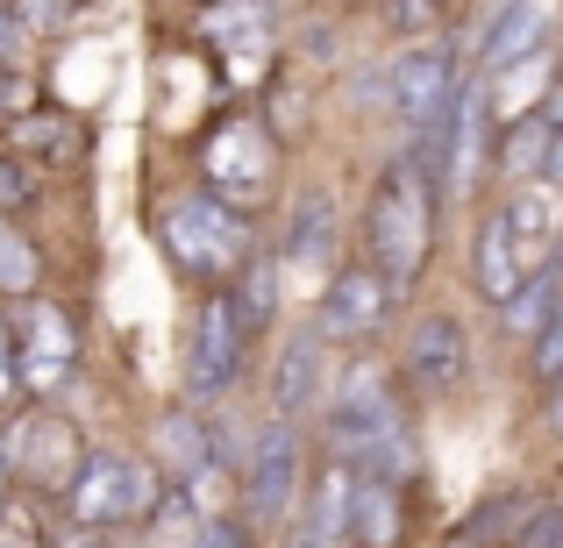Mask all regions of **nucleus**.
I'll use <instances>...</instances> for the list:
<instances>
[{
    "mask_svg": "<svg viewBox=\"0 0 563 548\" xmlns=\"http://www.w3.org/2000/svg\"><path fill=\"white\" fill-rule=\"evenodd\" d=\"M321 441H329L335 456H350L364 478H393V484H407L413 463H421V441H413V427H407V399H399L393 370L378 357H364V349L329 378Z\"/></svg>",
    "mask_w": 563,
    "mask_h": 548,
    "instance_id": "obj_1",
    "label": "nucleus"
},
{
    "mask_svg": "<svg viewBox=\"0 0 563 548\" xmlns=\"http://www.w3.org/2000/svg\"><path fill=\"white\" fill-rule=\"evenodd\" d=\"M435 214H442V192L413 157H393L378 171L372 200H364V264L378 278H393L399 292L428 271V249H435Z\"/></svg>",
    "mask_w": 563,
    "mask_h": 548,
    "instance_id": "obj_2",
    "label": "nucleus"
},
{
    "mask_svg": "<svg viewBox=\"0 0 563 548\" xmlns=\"http://www.w3.org/2000/svg\"><path fill=\"white\" fill-rule=\"evenodd\" d=\"M165 499V470L136 449H86L79 478L65 484V541H108V535H136Z\"/></svg>",
    "mask_w": 563,
    "mask_h": 548,
    "instance_id": "obj_3",
    "label": "nucleus"
},
{
    "mask_svg": "<svg viewBox=\"0 0 563 548\" xmlns=\"http://www.w3.org/2000/svg\"><path fill=\"white\" fill-rule=\"evenodd\" d=\"M157 243L179 264V278H192V286H229L235 264L257 249V228H250V214L235 200H221V192L200 186V192H179V200L165 206Z\"/></svg>",
    "mask_w": 563,
    "mask_h": 548,
    "instance_id": "obj_4",
    "label": "nucleus"
},
{
    "mask_svg": "<svg viewBox=\"0 0 563 548\" xmlns=\"http://www.w3.org/2000/svg\"><path fill=\"white\" fill-rule=\"evenodd\" d=\"M300 492H307V427L272 413L243 456V506L257 527H286L300 513Z\"/></svg>",
    "mask_w": 563,
    "mask_h": 548,
    "instance_id": "obj_5",
    "label": "nucleus"
},
{
    "mask_svg": "<svg viewBox=\"0 0 563 548\" xmlns=\"http://www.w3.org/2000/svg\"><path fill=\"white\" fill-rule=\"evenodd\" d=\"M200 171H207V192H221V200H235L250 214V206L272 192V179H278V143H272V128L250 122V114H229V122L207 136Z\"/></svg>",
    "mask_w": 563,
    "mask_h": 548,
    "instance_id": "obj_6",
    "label": "nucleus"
},
{
    "mask_svg": "<svg viewBox=\"0 0 563 548\" xmlns=\"http://www.w3.org/2000/svg\"><path fill=\"white\" fill-rule=\"evenodd\" d=\"M8 463H14V478L22 484H36V492H51V499H65V484L79 478V456H86V441H79V427L65 421V413H51V406H29V413H14L8 421Z\"/></svg>",
    "mask_w": 563,
    "mask_h": 548,
    "instance_id": "obj_7",
    "label": "nucleus"
},
{
    "mask_svg": "<svg viewBox=\"0 0 563 548\" xmlns=\"http://www.w3.org/2000/svg\"><path fill=\"white\" fill-rule=\"evenodd\" d=\"M243 357H250V343H243V328H235L229 292L207 286L200 321H192V343H186V399L192 406H214V399L243 378Z\"/></svg>",
    "mask_w": 563,
    "mask_h": 548,
    "instance_id": "obj_8",
    "label": "nucleus"
},
{
    "mask_svg": "<svg viewBox=\"0 0 563 548\" xmlns=\"http://www.w3.org/2000/svg\"><path fill=\"white\" fill-rule=\"evenodd\" d=\"M14 328V364H22V392H51L57 378L71 370V357H79V321L65 314L57 300H36V292H22L8 314Z\"/></svg>",
    "mask_w": 563,
    "mask_h": 548,
    "instance_id": "obj_9",
    "label": "nucleus"
},
{
    "mask_svg": "<svg viewBox=\"0 0 563 548\" xmlns=\"http://www.w3.org/2000/svg\"><path fill=\"white\" fill-rule=\"evenodd\" d=\"M151 463L214 513V484H221V470H229L235 456H221V441H214V427H207L200 406H172V413H157V456Z\"/></svg>",
    "mask_w": 563,
    "mask_h": 548,
    "instance_id": "obj_10",
    "label": "nucleus"
},
{
    "mask_svg": "<svg viewBox=\"0 0 563 548\" xmlns=\"http://www.w3.org/2000/svg\"><path fill=\"white\" fill-rule=\"evenodd\" d=\"M399 370H407V384L421 399H450L464 392L471 378V335L456 314H421L407 328V343H399Z\"/></svg>",
    "mask_w": 563,
    "mask_h": 548,
    "instance_id": "obj_11",
    "label": "nucleus"
},
{
    "mask_svg": "<svg viewBox=\"0 0 563 548\" xmlns=\"http://www.w3.org/2000/svg\"><path fill=\"white\" fill-rule=\"evenodd\" d=\"M393 300H399L393 278H378L372 264H350V271H335L329 286H321L314 328L329 335V343H372L385 321H393Z\"/></svg>",
    "mask_w": 563,
    "mask_h": 548,
    "instance_id": "obj_12",
    "label": "nucleus"
},
{
    "mask_svg": "<svg viewBox=\"0 0 563 548\" xmlns=\"http://www.w3.org/2000/svg\"><path fill=\"white\" fill-rule=\"evenodd\" d=\"M329 335L321 328H300L278 343L272 357V384H264V399H272V413H286V421H307V413H321V399H329Z\"/></svg>",
    "mask_w": 563,
    "mask_h": 548,
    "instance_id": "obj_13",
    "label": "nucleus"
},
{
    "mask_svg": "<svg viewBox=\"0 0 563 548\" xmlns=\"http://www.w3.org/2000/svg\"><path fill=\"white\" fill-rule=\"evenodd\" d=\"M350 499H357V463L329 449L314 470H307V492H300V521H292V541H307V548H335V541H350Z\"/></svg>",
    "mask_w": 563,
    "mask_h": 548,
    "instance_id": "obj_14",
    "label": "nucleus"
},
{
    "mask_svg": "<svg viewBox=\"0 0 563 548\" xmlns=\"http://www.w3.org/2000/svg\"><path fill=\"white\" fill-rule=\"evenodd\" d=\"M456 93V57L442 51V43H413L407 57H393V79H385V100H393V114L407 128L435 122L442 108H450Z\"/></svg>",
    "mask_w": 563,
    "mask_h": 548,
    "instance_id": "obj_15",
    "label": "nucleus"
},
{
    "mask_svg": "<svg viewBox=\"0 0 563 548\" xmlns=\"http://www.w3.org/2000/svg\"><path fill=\"white\" fill-rule=\"evenodd\" d=\"M335 243H343L335 200L321 186H307L300 200H292V214H286V243H278V257H286V271H329Z\"/></svg>",
    "mask_w": 563,
    "mask_h": 548,
    "instance_id": "obj_16",
    "label": "nucleus"
},
{
    "mask_svg": "<svg viewBox=\"0 0 563 548\" xmlns=\"http://www.w3.org/2000/svg\"><path fill=\"white\" fill-rule=\"evenodd\" d=\"M542 36H550V0H493L478 36V71H507L514 57L542 51Z\"/></svg>",
    "mask_w": 563,
    "mask_h": 548,
    "instance_id": "obj_17",
    "label": "nucleus"
},
{
    "mask_svg": "<svg viewBox=\"0 0 563 548\" xmlns=\"http://www.w3.org/2000/svg\"><path fill=\"white\" fill-rule=\"evenodd\" d=\"M278 278H286V257L257 243L243 264H235V278L221 286V292H229V306H235V328H243V343H257V335L278 321Z\"/></svg>",
    "mask_w": 563,
    "mask_h": 548,
    "instance_id": "obj_18",
    "label": "nucleus"
},
{
    "mask_svg": "<svg viewBox=\"0 0 563 548\" xmlns=\"http://www.w3.org/2000/svg\"><path fill=\"white\" fill-rule=\"evenodd\" d=\"M521 278H528V264H521V249H514L507 214L493 206V214L478 221V243H471V286H478L485 306H507L514 292H521Z\"/></svg>",
    "mask_w": 563,
    "mask_h": 548,
    "instance_id": "obj_19",
    "label": "nucleus"
},
{
    "mask_svg": "<svg viewBox=\"0 0 563 548\" xmlns=\"http://www.w3.org/2000/svg\"><path fill=\"white\" fill-rule=\"evenodd\" d=\"M200 36L214 43L229 65H235V57L257 65V57H272V8H264V0H207Z\"/></svg>",
    "mask_w": 563,
    "mask_h": 548,
    "instance_id": "obj_20",
    "label": "nucleus"
},
{
    "mask_svg": "<svg viewBox=\"0 0 563 548\" xmlns=\"http://www.w3.org/2000/svg\"><path fill=\"white\" fill-rule=\"evenodd\" d=\"M507 228H514V249H521V264L536 271V264H550V249H556V206H550V186H514L507 192Z\"/></svg>",
    "mask_w": 563,
    "mask_h": 548,
    "instance_id": "obj_21",
    "label": "nucleus"
},
{
    "mask_svg": "<svg viewBox=\"0 0 563 548\" xmlns=\"http://www.w3.org/2000/svg\"><path fill=\"white\" fill-rule=\"evenodd\" d=\"M550 114L542 108H521V114H507V136H499V171H507L514 186H528V179H542V165H550Z\"/></svg>",
    "mask_w": 563,
    "mask_h": 548,
    "instance_id": "obj_22",
    "label": "nucleus"
},
{
    "mask_svg": "<svg viewBox=\"0 0 563 548\" xmlns=\"http://www.w3.org/2000/svg\"><path fill=\"white\" fill-rule=\"evenodd\" d=\"M8 136L22 143V150H36L43 165H71V157H86V128L65 122V114H43V100H36L29 114H14Z\"/></svg>",
    "mask_w": 563,
    "mask_h": 548,
    "instance_id": "obj_23",
    "label": "nucleus"
},
{
    "mask_svg": "<svg viewBox=\"0 0 563 548\" xmlns=\"http://www.w3.org/2000/svg\"><path fill=\"white\" fill-rule=\"evenodd\" d=\"M350 541H399V484H393V478H364V470H357V499H350Z\"/></svg>",
    "mask_w": 563,
    "mask_h": 548,
    "instance_id": "obj_24",
    "label": "nucleus"
},
{
    "mask_svg": "<svg viewBox=\"0 0 563 548\" xmlns=\"http://www.w3.org/2000/svg\"><path fill=\"white\" fill-rule=\"evenodd\" d=\"M36 286H43V257L8 221V206H0V300H22V292H36Z\"/></svg>",
    "mask_w": 563,
    "mask_h": 548,
    "instance_id": "obj_25",
    "label": "nucleus"
},
{
    "mask_svg": "<svg viewBox=\"0 0 563 548\" xmlns=\"http://www.w3.org/2000/svg\"><path fill=\"white\" fill-rule=\"evenodd\" d=\"M8 8L29 36H65V29L86 22V0H8Z\"/></svg>",
    "mask_w": 563,
    "mask_h": 548,
    "instance_id": "obj_26",
    "label": "nucleus"
},
{
    "mask_svg": "<svg viewBox=\"0 0 563 548\" xmlns=\"http://www.w3.org/2000/svg\"><path fill=\"white\" fill-rule=\"evenodd\" d=\"M521 513H528V492H507L493 506H478V521L456 527V541H499V535H521Z\"/></svg>",
    "mask_w": 563,
    "mask_h": 548,
    "instance_id": "obj_27",
    "label": "nucleus"
},
{
    "mask_svg": "<svg viewBox=\"0 0 563 548\" xmlns=\"http://www.w3.org/2000/svg\"><path fill=\"white\" fill-rule=\"evenodd\" d=\"M528 343H536V378L550 384L556 370H563V292H556V300H550V314H542V328L528 335Z\"/></svg>",
    "mask_w": 563,
    "mask_h": 548,
    "instance_id": "obj_28",
    "label": "nucleus"
},
{
    "mask_svg": "<svg viewBox=\"0 0 563 548\" xmlns=\"http://www.w3.org/2000/svg\"><path fill=\"white\" fill-rule=\"evenodd\" d=\"M36 108V79H29L22 65H0V122H14V114Z\"/></svg>",
    "mask_w": 563,
    "mask_h": 548,
    "instance_id": "obj_29",
    "label": "nucleus"
},
{
    "mask_svg": "<svg viewBox=\"0 0 563 548\" xmlns=\"http://www.w3.org/2000/svg\"><path fill=\"white\" fill-rule=\"evenodd\" d=\"M385 22L407 29V36H421V29L442 22V0H385Z\"/></svg>",
    "mask_w": 563,
    "mask_h": 548,
    "instance_id": "obj_30",
    "label": "nucleus"
},
{
    "mask_svg": "<svg viewBox=\"0 0 563 548\" xmlns=\"http://www.w3.org/2000/svg\"><path fill=\"white\" fill-rule=\"evenodd\" d=\"M22 364H14V328H8V314H0V413L8 406H22Z\"/></svg>",
    "mask_w": 563,
    "mask_h": 548,
    "instance_id": "obj_31",
    "label": "nucleus"
},
{
    "mask_svg": "<svg viewBox=\"0 0 563 548\" xmlns=\"http://www.w3.org/2000/svg\"><path fill=\"white\" fill-rule=\"evenodd\" d=\"M29 200H36V171L14 165V157H0V206L14 214V206H29Z\"/></svg>",
    "mask_w": 563,
    "mask_h": 548,
    "instance_id": "obj_32",
    "label": "nucleus"
},
{
    "mask_svg": "<svg viewBox=\"0 0 563 548\" xmlns=\"http://www.w3.org/2000/svg\"><path fill=\"white\" fill-rule=\"evenodd\" d=\"M514 541H528V548L563 541V506H536V521H521V535H514Z\"/></svg>",
    "mask_w": 563,
    "mask_h": 548,
    "instance_id": "obj_33",
    "label": "nucleus"
},
{
    "mask_svg": "<svg viewBox=\"0 0 563 548\" xmlns=\"http://www.w3.org/2000/svg\"><path fill=\"white\" fill-rule=\"evenodd\" d=\"M22 57H29V29L14 22V8L0 0V65H22Z\"/></svg>",
    "mask_w": 563,
    "mask_h": 548,
    "instance_id": "obj_34",
    "label": "nucleus"
},
{
    "mask_svg": "<svg viewBox=\"0 0 563 548\" xmlns=\"http://www.w3.org/2000/svg\"><path fill=\"white\" fill-rule=\"evenodd\" d=\"M542 186H556V192H563V128L550 136V165H542Z\"/></svg>",
    "mask_w": 563,
    "mask_h": 548,
    "instance_id": "obj_35",
    "label": "nucleus"
},
{
    "mask_svg": "<svg viewBox=\"0 0 563 548\" xmlns=\"http://www.w3.org/2000/svg\"><path fill=\"white\" fill-rule=\"evenodd\" d=\"M536 108H542V114H550V128H563V79H550V93H542V100H536Z\"/></svg>",
    "mask_w": 563,
    "mask_h": 548,
    "instance_id": "obj_36",
    "label": "nucleus"
},
{
    "mask_svg": "<svg viewBox=\"0 0 563 548\" xmlns=\"http://www.w3.org/2000/svg\"><path fill=\"white\" fill-rule=\"evenodd\" d=\"M550 384H556V392H550V427H556V435H563V370H556Z\"/></svg>",
    "mask_w": 563,
    "mask_h": 548,
    "instance_id": "obj_37",
    "label": "nucleus"
},
{
    "mask_svg": "<svg viewBox=\"0 0 563 548\" xmlns=\"http://www.w3.org/2000/svg\"><path fill=\"white\" fill-rule=\"evenodd\" d=\"M8 478H14V463H8V441H0V499H8Z\"/></svg>",
    "mask_w": 563,
    "mask_h": 548,
    "instance_id": "obj_38",
    "label": "nucleus"
}]
</instances>
